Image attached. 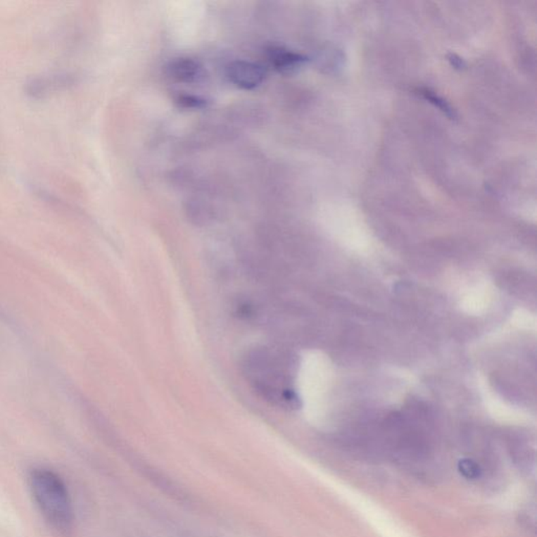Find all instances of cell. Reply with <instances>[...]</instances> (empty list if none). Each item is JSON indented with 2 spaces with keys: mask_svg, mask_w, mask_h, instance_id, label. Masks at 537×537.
Here are the masks:
<instances>
[{
  "mask_svg": "<svg viewBox=\"0 0 537 537\" xmlns=\"http://www.w3.org/2000/svg\"><path fill=\"white\" fill-rule=\"evenodd\" d=\"M30 489L42 517L58 533L70 534L74 528L72 498L65 483L53 470L35 468L29 476Z\"/></svg>",
  "mask_w": 537,
  "mask_h": 537,
  "instance_id": "1",
  "label": "cell"
},
{
  "mask_svg": "<svg viewBox=\"0 0 537 537\" xmlns=\"http://www.w3.org/2000/svg\"><path fill=\"white\" fill-rule=\"evenodd\" d=\"M227 77L231 83L243 89L260 87L266 78V70L253 62L234 61L227 66Z\"/></svg>",
  "mask_w": 537,
  "mask_h": 537,
  "instance_id": "2",
  "label": "cell"
},
{
  "mask_svg": "<svg viewBox=\"0 0 537 537\" xmlns=\"http://www.w3.org/2000/svg\"><path fill=\"white\" fill-rule=\"evenodd\" d=\"M169 76L182 83H194L203 76V68L191 58H177L172 60L167 68Z\"/></svg>",
  "mask_w": 537,
  "mask_h": 537,
  "instance_id": "3",
  "label": "cell"
},
{
  "mask_svg": "<svg viewBox=\"0 0 537 537\" xmlns=\"http://www.w3.org/2000/svg\"><path fill=\"white\" fill-rule=\"evenodd\" d=\"M266 55L269 63L277 72H282V74L293 72L301 64L305 63V60H307L303 55L297 54V53L286 50L282 46H271L267 50Z\"/></svg>",
  "mask_w": 537,
  "mask_h": 537,
  "instance_id": "4",
  "label": "cell"
},
{
  "mask_svg": "<svg viewBox=\"0 0 537 537\" xmlns=\"http://www.w3.org/2000/svg\"><path fill=\"white\" fill-rule=\"evenodd\" d=\"M457 468H459L460 474H461L464 478L467 479V480H476V479L480 478L481 474H482V470H481L480 466H479V464L476 463V462H474V460H461V461L459 462Z\"/></svg>",
  "mask_w": 537,
  "mask_h": 537,
  "instance_id": "5",
  "label": "cell"
},
{
  "mask_svg": "<svg viewBox=\"0 0 537 537\" xmlns=\"http://www.w3.org/2000/svg\"><path fill=\"white\" fill-rule=\"evenodd\" d=\"M175 102L179 108L186 109L203 108L207 106L206 100L203 99L202 97H198V96L190 95V94H181V95L177 96Z\"/></svg>",
  "mask_w": 537,
  "mask_h": 537,
  "instance_id": "6",
  "label": "cell"
}]
</instances>
